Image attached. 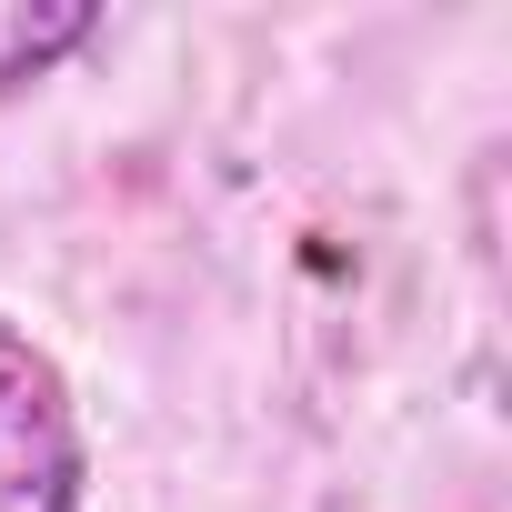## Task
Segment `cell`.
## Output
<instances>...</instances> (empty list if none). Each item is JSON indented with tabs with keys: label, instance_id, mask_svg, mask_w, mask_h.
Instances as JSON below:
<instances>
[{
	"label": "cell",
	"instance_id": "cell-1",
	"mask_svg": "<svg viewBox=\"0 0 512 512\" xmlns=\"http://www.w3.org/2000/svg\"><path fill=\"white\" fill-rule=\"evenodd\" d=\"M0 512H81V412L21 322H0Z\"/></svg>",
	"mask_w": 512,
	"mask_h": 512
},
{
	"label": "cell",
	"instance_id": "cell-2",
	"mask_svg": "<svg viewBox=\"0 0 512 512\" xmlns=\"http://www.w3.org/2000/svg\"><path fill=\"white\" fill-rule=\"evenodd\" d=\"M91 41V11H21V0H0V91L41 81L61 51Z\"/></svg>",
	"mask_w": 512,
	"mask_h": 512
}]
</instances>
